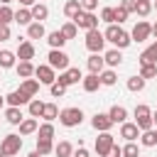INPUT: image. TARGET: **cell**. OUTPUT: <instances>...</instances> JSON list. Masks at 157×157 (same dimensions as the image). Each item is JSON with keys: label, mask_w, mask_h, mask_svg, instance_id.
Wrapping results in <instances>:
<instances>
[{"label": "cell", "mask_w": 157, "mask_h": 157, "mask_svg": "<svg viewBox=\"0 0 157 157\" xmlns=\"http://www.w3.org/2000/svg\"><path fill=\"white\" fill-rule=\"evenodd\" d=\"M103 37H105V42H110V44H115V49H125V47H130V34L120 27V25H108V29L103 32Z\"/></svg>", "instance_id": "cell-1"}, {"label": "cell", "mask_w": 157, "mask_h": 157, "mask_svg": "<svg viewBox=\"0 0 157 157\" xmlns=\"http://www.w3.org/2000/svg\"><path fill=\"white\" fill-rule=\"evenodd\" d=\"M59 123L64 128H76L83 123V110L81 108H64V110H59Z\"/></svg>", "instance_id": "cell-2"}, {"label": "cell", "mask_w": 157, "mask_h": 157, "mask_svg": "<svg viewBox=\"0 0 157 157\" xmlns=\"http://www.w3.org/2000/svg\"><path fill=\"white\" fill-rule=\"evenodd\" d=\"M103 44H105L103 32H98V29H88V32H86V49H88L91 54H101V52H103Z\"/></svg>", "instance_id": "cell-3"}, {"label": "cell", "mask_w": 157, "mask_h": 157, "mask_svg": "<svg viewBox=\"0 0 157 157\" xmlns=\"http://www.w3.org/2000/svg\"><path fill=\"white\" fill-rule=\"evenodd\" d=\"M0 150H2L7 157L17 155V152L22 150V137H20V135H15V132L5 135V137H2V142H0Z\"/></svg>", "instance_id": "cell-4"}, {"label": "cell", "mask_w": 157, "mask_h": 157, "mask_svg": "<svg viewBox=\"0 0 157 157\" xmlns=\"http://www.w3.org/2000/svg\"><path fill=\"white\" fill-rule=\"evenodd\" d=\"M71 22H74L78 29H86V32H88V29H98V17H96L93 12H83V10H81Z\"/></svg>", "instance_id": "cell-5"}, {"label": "cell", "mask_w": 157, "mask_h": 157, "mask_svg": "<svg viewBox=\"0 0 157 157\" xmlns=\"http://www.w3.org/2000/svg\"><path fill=\"white\" fill-rule=\"evenodd\" d=\"M47 59H49L47 64H49L54 71H56V69H59V71H66V69H69V54L61 52V49H52Z\"/></svg>", "instance_id": "cell-6"}, {"label": "cell", "mask_w": 157, "mask_h": 157, "mask_svg": "<svg viewBox=\"0 0 157 157\" xmlns=\"http://www.w3.org/2000/svg\"><path fill=\"white\" fill-rule=\"evenodd\" d=\"M150 34H152V25L145 22V20H137V25L130 32V39L132 42H145V39H150Z\"/></svg>", "instance_id": "cell-7"}, {"label": "cell", "mask_w": 157, "mask_h": 157, "mask_svg": "<svg viewBox=\"0 0 157 157\" xmlns=\"http://www.w3.org/2000/svg\"><path fill=\"white\" fill-rule=\"evenodd\" d=\"M81 78H83L81 69H78V66H69L66 71H61V74H59L56 83H61V86H71V83H78Z\"/></svg>", "instance_id": "cell-8"}, {"label": "cell", "mask_w": 157, "mask_h": 157, "mask_svg": "<svg viewBox=\"0 0 157 157\" xmlns=\"http://www.w3.org/2000/svg\"><path fill=\"white\" fill-rule=\"evenodd\" d=\"M34 76H37L39 83H47V86H52V83L56 81V74H54V69H52L49 64H39V66H34Z\"/></svg>", "instance_id": "cell-9"}, {"label": "cell", "mask_w": 157, "mask_h": 157, "mask_svg": "<svg viewBox=\"0 0 157 157\" xmlns=\"http://www.w3.org/2000/svg\"><path fill=\"white\" fill-rule=\"evenodd\" d=\"M113 145H115V137H113L110 132H101V135L96 137V155H98V157H105Z\"/></svg>", "instance_id": "cell-10"}, {"label": "cell", "mask_w": 157, "mask_h": 157, "mask_svg": "<svg viewBox=\"0 0 157 157\" xmlns=\"http://www.w3.org/2000/svg\"><path fill=\"white\" fill-rule=\"evenodd\" d=\"M91 125H93V130H98V132H110L113 120L108 118V113H96V115L91 118Z\"/></svg>", "instance_id": "cell-11"}, {"label": "cell", "mask_w": 157, "mask_h": 157, "mask_svg": "<svg viewBox=\"0 0 157 157\" xmlns=\"http://www.w3.org/2000/svg\"><path fill=\"white\" fill-rule=\"evenodd\" d=\"M20 61H32L34 59V44L29 42V39H25V42H20V47H17V54H15Z\"/></svg>", "instance_id": "cell-12"}, {"label": "cell", "mask_w": 157, "mask_h": 157, "mask_svg": "<svg viewBox=\"0 0 157 157\" xmlns=\"http://www.w3.org/2000/svg\"><path fill=\"white\" fill-rule=\"evenodd\" d=\"M120 137H125L128 142H135V140L140 137V130H137V125H135V123H128V120H125V123L120 125Z\"/></svg>", "instance_id": "cell-13"}, {"label": "cell", "mask_w": 157, "mask_h": 157, "mask_svg": "<svg viewBox=\"0 0 157 157\" xmlns=\"http://www.w3.org/2000/svg\"><path fill=\"white\" fill-rule=\"evenodd\" d=\"M20 91H22L25 96L34 98V96L39 93V81H37V78H22V83H20Z\"/></svg>", "instance_id": "cell-14"}, {"label": "cell", "mask_w": 157, "mask_h": 157, "mask_svg": "<svg viewBox=\"0 0 157 157\" xmlns=\"http://www.w3.org/2000/svg\"><path fill=\"white\" fill-rule=\"evenodd\" d=\"M5 101H7V103H10L12 108H20V105H25V103H29L32 98H29V96H25V93H22V91L17 88V91H12V93H7V96H5Z\"/></svg>", "instance_id": "cell-15"}, {"label": "cell", "mask_w": 157, "mask_h": 157, "mask_svg": "<svg viewBox=\"0 0 157 157\" xmlns=\"http://www.w3.org/2000/svg\"><path fill=\"white\" fill-rule=\"evenodd\" d=\"M137 61H140V66H142V64H157V39H155V42H152V44L140 54V59H137Z\"/></svg>", "instance_id": "cell-16"}, {"label": "cell", "mask_w": 157, "mask_h": 157, "mask_svg": "<svg viewBox=\"0 0 157 157\" xmlns=\"http://www.w3.org/2000/svg\"><path fill=\"white\" fill-rule=\"evenodd\" d=\"M29 12H32V22H42V20L49 17V7L42 5V2H34V5L29 7Z\"/></svg>", "instance_id": "cell-17"}, {"label": "cell", "mask_w": 157, "mask_h": 157, "mask_svg": "<svg viewBox=\"0 0 157 157\" xmlns=\"http://www.w3.org/2000/svg\"><path fill=\"white\" fill-rule=\"evenodd\" d=\"M12 22H17V25H32V12H29V7H20V10H15V15H12Z\"/></svg>", "instance_id": "cell-18"}, {"label": "cell", "mask_w": 157, "mask_h": 157, "mask_svg": "<svg viewBox=\"0 0 157 157\" xmlns=\"http://www.w3.org/2000/svg\"><path fill=\"white\" fill-rule=\"evenodd\" d=\"M86 64H88V71H91V74H96V76H98V74L103 71V66H105V61H103V56H101V54H91Z\"/></svg>", "instance_id": "cell-19"}, {"label": "cell", "mask_w": 157, "mask_h": 157, "mask_svg": "<svg viewBox=\"0 0 157 157\" xmlns=\"http://www.w3.org/2000/svg\"><path fill=\"white\" fill-rule=\"evenodd\" d=\"M15 69H17V76L20 78H32L34 76V64L32 61H17Z\"/></svg>", "instance_id": "cell-20"}, {"label": "cell", "mask_w": 157, "mask_h": 157, "mask_svg": "<svg viewBox=\"0 0 157 157\" xmlns=\"http://www.w3.org/2000/svg\"><path fill=\"white\" fill-rule=\"evenodd\" d=\"M81 86H83V91H86V93H93V91H98L101 78H98L96 74H88V76H83V78H81Z\"/></svg>", "instance_id": "cell-21"}, {"label": "cell", "mask_w": 157, "mask_h": 157, "mask_svg": "<svg viewBox=\"0 0 157 157\" xmlns=\"http://www.w3.org/2000/svg\"><path fill=\"white\" fill-rule=\"evenodd\" d=\"M103 61L113 69V66H120V61H123V54H120V49H108L105 54H103Z\"/></svg>", "instance_id": "cell-22"}, {"label": "cell", "mask_w": 157, "mask_h": 157, "mask_svg": "<svg viewBox=\"0 0 157 157\" xmlns=\"http://www.w3.org/2000/svg\"><path fill=\"white\" fill-rule=\"evenodd\" d=\"M108 118L113 120V125H115V123H120V125H123V123H125V118H128V110H125L123 105H113V108L108 110Z\"/></svg>", "instance_id": "cell-23"}, {"label": "cell", "mask_w": 157, "mask_h": 157, "mask_svg": "<svg viewBox=\"0 0 157 157\" xmlns=\"http://www.w3.org/2000/svg\"><path fill=\"white\" fill-rule=\"evenodd\" d=\"M15 61H17L15 52H10V49H0V69H12Z\"/></svg>", "instance_id": "cell-24"}, {"label": "cell", "mask_w": 157, "mask_h": 157, "mask_svg": "<svg viewBox=\"0 0 157 157\" xmlns=\"http://www.w3.org/2000/svg\"><path fill=\"white\" fill-rule=\"evenodd\" d=\"M47 42H49V47H52V49H61V47L66 44V39H64V34H61L59 29H54V32H49V34H47Z\"/></svg>", "instance_id": "cell-25"}, {"label": "cell", "mask_w": 157, "mask_h": 157, "mask_svg": "<svg viewBox=\"0 0 157 157\" xmlns=\"http://www.w3.org/2000/svg\"><path fill=\"white\" fill-rule=\"evenodd\" d=\"M37 128H39L37 118H25L20 123V135H32V132H37Z\"/></svg>", "instance_id": "cell-26"}, {"label": "cell", "mask_w": 157, "mask_h": 157, "mask_svg": "<svg viewBox=\"0 0 157 157\" xmlns=\"http://www.w3.org/2000/svg\"><path fill=\"white\" fill-rule=\"evenodd\" d=\"M54 155L56 157H71L74 155V145L69 140H61L59 145H54Z\"/></svg>", "instance_id": "cell-27"}, {"label": "cell", "mask_w": 157, "mask_h": 157, "mask_svg": "<svg viewBox=\"0 0 157 157\" xmlns=\"http://www.w3.org/2000/svg\"><path fill=\"white\" fill-rule=\"evenodd\" d=\"M27 37H29V39H42V37H47L44 25H42V22H32V25L27 27Z\"/></svg>", "instance_id": "cell-28"}, {"label": "cell", "mask_w": 157, "mask_h": 157, "mask_svg": "<svg viewBox=\"0 0 157 157\" xmlns=\"http://www.w3.org/2000/svg\"><path fill=\"white\" fill-rule=\"evenodd\" d=\"M5 120H7L10 125H20L25 118H22V110H20V108H12V105H10V108L5 110Z\"/></svg>", "instance_id": "cell-29"}, {"label": "cell", "mask_w": 157, "mask_h": 157, "mask_svg": "<svg viewBox=\"0 0 157 157\" xmlns=\"http://www.w3.org/2000/svg\"><path fill=\"white\" fill-rule=\"evenodd\" d=\"M140 145H142V147H155V145H157V130H145V132H140Z\"/></svg>", "instance_id": "cell-30"}, {"label": "cell", "mask_w": 157, "mask_h": 157, "mask_svg": "<svg viewBox=\"0 0 157 157\" xmlns=\"http://www.w3.org/2000/svg\"><path fill=\"white\" fill-rule=\"evenodd\" d=\"M98 78H101V86H115V81H118V76H115L113 69H103L98 74Z\"/></svg>", "instance_id": "cell-31"}, {"label": "cell", "mask_w": 157, "mask_h": 157, "mask_svg": "<svg viewBox=\"0 0 157 157\" xmlns=\"http://www.w3.org/2000/svg\"><path fill=\"white\" fill-rule=\"evenodd\" d=\"M42 118H44L47 123H52V120H56V118H59V108H56V103H44V110H42Z\"/></svg>", "instance_id": "cell-32"}, {"label": "cell", "mask_w": 157, "mask_h": 157, "mask_svg": "<svg viewBox=\"0 0 157 157\" xmlns=\"http://www.w3.org/2000/svg\"><path fill=\"white\" fill-rule=\"evenodd\" d=\"M54 137V125L52 123H42L37 128V140H52Z\"/></svg>", "instance_id": "cell-33"}, {"label": "cell", "mask_w": 157, "mask_h": 157, "mask_svg": "<svg viewBox=\"0 0 157 157\" xmlns=\"http://www.w3.org/2000/svg\"><path fill=\"white\" fill-rule=\"evenodd\" d=\"M78 12H81V5H78V0H66V5H64V15H66L69 20H74Z\"/></svg>", "instance_id": "cell-34"}, {"label": "cell", "mask_w": 157, "mask_h": 157, "mask_svg": "<svg viewBox=\"0 0 157 157\" xmlns=\"http://www.w3.org/2000/svg\"><path fill=\"white\" fill-rule=\"evenodd\" d=\"M27 108H29V118H42V110H44V103H42L39 98H32V101L27 103Z\"/></svg>", "instance_id": "cell-35"}, {"label": "cell", "mask_w": 157, "mask_h": 157, "mask_svg": "<svg viewBox=\"0 0 157 157\" xmlns=\"http://www.w3.org/2000/svg\"><path fill=\"white\" fill-rule=\"evenodd\" d=\"M135 12L140 17H147L152 12V0H135Z\"/></svg>", "instance_id": "cell-36"}, {"label": "cell", "mask_w": 157, "mask_h": 157, "mask_svg": "<svg viewBox=\"0 0 157 157\" xmlns=\"http://www.w3.org/2000/svg\"><path fill=\"white\" fill-rule=\"evenodd\" d=\"M137 76L145 78V81H147V78H155V76H157V64H142Z\"/></svg>", "instance_id": "cell-37"}, {"label": "cell", "mask_w": 157, "mask_h": 157, "mask_svg": "<svg viewBox=\"0 0 157 157\" xmlns=\"http://www.w3.org/2000/svg\"><path fill=\"white\" fill-rule=\"evenodd\" d=\"M61 34H64V39L69 42V39H74L76 34H78V27L74 25V22H66V25H61V29H59Z\"/></svg>", "instance_id": "cell-38"}, {"label": "cell", "mask_w": 157, "mask_h": 157, "mask_svg": "<svg viewBox=\"0 0 157 157\" xmlns=\"http://www.w3.org/2000/svg\"><path fill=\"white\" fill-rule=\"evenodd\" d=\"M142 88H145V78H140V76H130V78H128V91L140 93Z\"/></svg>", "instance_id": "cell-39"}, {"label": "cell", "mask_w": 157, "mask_h": 157, "mask_svg": "<svg viewBox=\"0 0 157 157\" xmlns=\"http://www.w3.org/2000/svg\"><path fill=\"white\" fill-rule=\"evenodd\" d=\"M12 15H15V10H10V5H0V27H2V25H7V27H10Z\"/></svg>", "instance_id": "cell-40"}, {"label": "cell", "mask_w": 157, "mask_h": 157, "mask_svg": "<svg viewBox=\"0 0 157 157\" xmlns=\"http://www.w3.org/2000/svg\"><path fill=\"white\" fill-rule=\"evenodd\" d=\"M37 152L44 157V155H49V152H54V142L52 140H37Z\"/></svg>", "instance_id": "cell-41"}, {"label": "cell", "mask_w": 157, "mask_h": 157, "mask_svg": "<svg viewBox=\"0 0 157 157\" xmlns=\"http://www.w3.org/2000/svg\"><path fill=\"white\" fill-rule=\"evenodd\" d=\"M123 157H140V147H137L135 142H128V145L123 147Z\"/></svg>", "instance_id": "cell-42"}, {"label": "cell", "mask_w": 157, "mask_h": 157, "mask_svg": "<svg viewBox=\"0 0 157 157\" xmlns=\"http://www.w3.org/2000/svg\"><path fill=\"white\" fill-rule=\"evenodd\" d=\"M101 20L108 22V25H115V12H113V7H103V10H101Z\"/></svg>", "instance_id": "cell-43"}, {"label": "cell", "mask_w": 157, "mask_h": 157, "mask_svg": "<svg viewBox=\"0 0 157 157\" xmlns=\"http://www.w3.org/2000/svg\"><path fill=\"white\" fill-rule=\"evenodd\" d=\"M152 115V110H150V105H145V103H140V105H135V120L137 118H150Z\"/></svg>", "instance_id": "cell-44"}, {"label": "cell", "mask_w": 157, "mask_h": 157, "mask_svg": "<svg viewBox=\"0 0 157 157\" xmlns=\"http://www.w3.org/2000/svg\"><path fill=\"white\" fill-rule=\"evenodd\" d=\"M78 5H81L83 12H93L98 7V0H78Z\"/></svg>", "instance_id": "cell-45"}, {"label": "cell", "mask_w": 157, "mask_h": 157, "mask_svg": "<svg viewBox=\"0 0 157 157\" xmlns=\"http://www.w3.org/2000/svg\"><path fill=\"white\" fill-rule=\"evenodd\" d=\"M49 91H52V96H54V98H59V96H64V93H66V86H61V83H56V81H54V83L49 86Z\"/></svg>", "instance_id": "cell-46"}, {"label": "cell", "mask_w": 157, "mask_h": 157, "mask_svg": "<svg viewBox=\"0 0 157 157\" xmlns=\"http://www.w3.org/2000/svg\"><path fill=\"white\" fill-rule=\"evenodd\" d=\"M113 12H115V22H118V25L128 20V12H125V10L120 7V5H118V7H113Z\"/></svg>", "instance_id": "cell-47"}, {"label": "cell", "mask_w": 157, "mask_h": 157, "mask_svg": "<svg viewBox=\"0 0 157 157\" xmlns=\"http://www.w3.org/2000/svg\"><path fill=\"white\" fill-rule=\"evenodd\" d=\"M120 7L130 15V12H135V0H120Z\"/></svg>", "instance_id": "cell-48"}, {"label": "cell", "mask_w": 157, "mask_h": 157, "mask_svg": "<svg viewBox=\"0 0 157 157\" xmlns=\"http://www.w3.org/2000/svg\"><path fill=\"white\" fill-rule=\"evenodd\" d=\"M105 157H123V147H118V142H115V145L108 150V155H105Z\"/></svg>", "instance_id": "cell-49"}, {"label": "cell", "mask_w": 157, "mask_h": 157, "mask_svg": "<svg viewBox=\"0 0 157 157\" xmlns=\"http://www.w3.org/2000/svg\"><path fill=\"white\" fill-rule=\"evenodd\" d=\"M7 39H10V27L2 25V27H0V42H7Z\"/></svg>", "instance_id": "cell-50"}, {"label": "cell", "mask_w": 157, "mask_h": 157, "mask_svg": "<svg viewBox=\"0 0 157 157\" xmlns=\"http://www.w3.org/2000/svg\"><path fill=\"white\" fill-rule=\"evenodd\" d=\"M74 157H91V155H88V150H86V147H81V145H78V150L74 152Z\"/></svg>", "instance_id": "cell-51"}, {"label": "cell", "mask_w": 157, "mask_h": 157, "mask_svg": "<svg viewBox=\"0 0 157 157\" xmlns=\"http://www.w3.org/2000/svg\"><path fill=\"white\" fill-rule=\"evenodd\" d=\"M34 2H37V0H20V5H22V7H32Z\"/></svg>", "instance_id": "cell-52"}, {"label": "cell", "mask_w": 157, "mask_h": 157, "mask_svg": "<svg viewBox=\"0 0 157 157\" xmlns=\"http://www.w3.org/2000/svg\"><path fill=\"white\" fill-rule=\"evenodd\" d=\"M27 157H42V155H39V152H37V150H32V152H29V155H27Z\"/></svg>", "instance_id": "cell-53"}, {"label": "cell", "mask_w": 157, "mask_h": 157, "mask_svg": "<svg viewBox=\"0 0 157 157\" xmlns=\"http://www.w3.org/2000/svg\"><path fill=\"white\" fill-rule=\"evenodd\" d=\"M152 125H157V110L152 113Z\"/></svg>", "instance_id": "cell-54"}, {"label": "cell", "mask_w": 157, "mask_h": 157, "mask_svg": "<svg viewBox=\"0 0 157 157\" xmlns=\"http://www.w3.org/2000/svg\"><path fill=\"white\" fill-rule=\"evenodd\" d=\"M152 34H155V37H157V22H155V25H152Z\"/></svg>", "instance_id": "cell-55"}, {"label": "cell", "mask_w": 157, "mask_h": 157, "mask_svg": "<svg viewBox=\"0 0 157 157\" xmlns=\"http://www.w3.org/2000/svg\"><path fill=\"white\" fill-rule=\"evenodd\" d=\"M10 2H12V0H0V5H10Z\"/></svg>", "instance_id": "cell-56"}, {"label": "cell", "mask_w": 157, "mask_h": 157, "mask_svg": "<svg viewBox=\"0 0 157 157\" xmlns=\"http://www.w3.org/2000/svg\"><path fill=\"white\" fill-rule=\"evenodd\" d=\"M2 103H5V96H0V108H2Z\"/></svg>", "instance_id": "cell-57"}, {"label": "cell", "mask_w": 157, "mask_h": 157, "mask_svg": "<svg viewBox=\"0 0 157 157\" xmlns=\"http://www.w3.org/2000/svg\"><path fill=\"white\" fill-rule=\"evenodd\" d=\"M0 157H7V155H5V152H2V150H0Z\"/></svg>", "instance_id": "cell-58"}, {"label": "cell", "mask_w": 157, "mask_h": 157, "mask_svg": "<svg viewBox=\"0 0 157 157\" xmlns=\"http://www.w3.org/2000/svg\"><path fill=\"white\" fill-rule=\"evenodd\" d=\"M152 7H155V10H157V0H155V5H152Z\"/></svg>", "instance_id": "cell-59"}]
</instances>
